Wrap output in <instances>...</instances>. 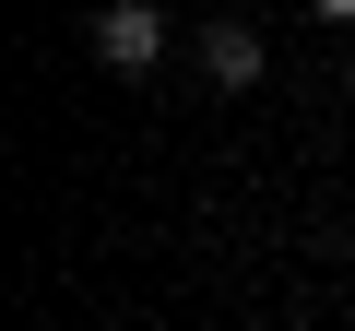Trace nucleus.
I'll use <instances>...</instances> for the list:
<instances>
[{
  "mask_svg": "<svg viewBox=\"0 0 355 331\" xmlns=\"http://www.w3.org/2000/svg\"><path fill=\"white\" fill-rule=\"evenodd\" d=\"M95 60H107L119 83H142V71L166 60V12H154V0H107V12H95Z\"/></svg>",
  "mask_w": 355,
  "mask_h": 331,
  "instance_id": "nucleus-1",
  "label": "nucleus"
},
{
  "mask_svg": "<svg viewBox=\"0 0 355 331\" xmlns=\"http://www.w3.org/2000/svg\"><path fill=\"white\" fill-rule=\"evenodd\" d=\"M202 71H214L225 95H249V83H261V36H249V24H214V36H202Z\"/></svg>",
  "mask_w": 355,
  "mask_h": 331,
  "instance_id": "nucleus-2",
  "label": "nucleus"
},
{
  "mask_svg": "<svg viewBox=\"0 0 355 331\" xmlns=\"http://www.w3.org/2000/svg\"><path fill=\"white\" fill-rule=\"evenodd\" d=\"M320 12H331V24H355V0H320Z\"/></svg>",
  "mask_w": 355,
  "mask_h": 331,
  "instance_id": "nucleus-3",
  "label": "nucleus"
}]
</instances>
